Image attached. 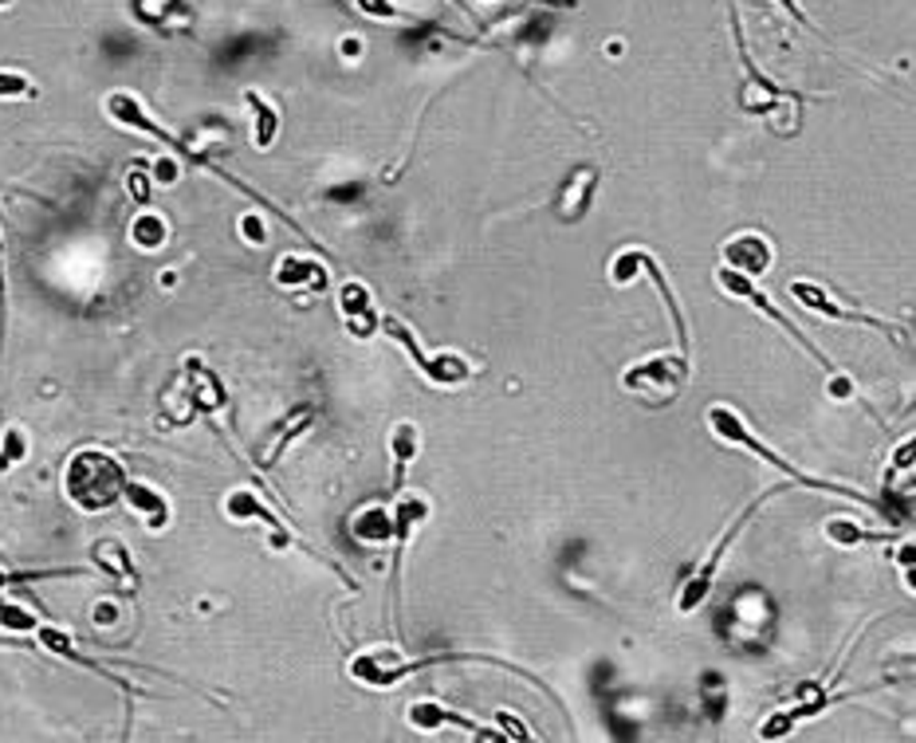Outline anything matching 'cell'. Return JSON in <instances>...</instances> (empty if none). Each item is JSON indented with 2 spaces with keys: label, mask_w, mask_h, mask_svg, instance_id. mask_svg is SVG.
Masks as SVG:
<instances>
[{
  "label": "cell",
  "mask_w": 916,
  "mask_h": 743,
  "mask_svg": "<svg viewBox=\"0 0 916 743\" xmlns=\"http://www.w3.org/2000/svg\"><path fill=\"white\" fill-rule=\"evenodd\" d=\"M103 106H107V114H111V123L126 126V131L150 134V138H158V142H166V146H169V150H174V158H178L181 166H197V170L216 173V178L225 181V185L241 189L244 198H253L256 205H264V209H268V213H276V217H280L283 225H288V228H295V233H300L303 240H308V245L319 252V245H315V240H311V236H308V228H300V225H295V221H291L288 213H283V209H276L268 198H260V193H256V189L248 185V181H241V178H233V173H228V170H221V166H216V161L209 158L205 150H193L189 142L174 138V134H169L166 126H158V123H154L150 114H146V106H142V99H138V94H131V91H111V94H107V103H103Z\"/></svg>",
  "instance_id": "obj_1"
},
{
  "label": "cell",
  "mask_w": 916,
  "mask_h": 743,
  "mask_svg": "<svg viewBox=\"0 0 916 743\" xmlns=\"http://www.w3.org/2000/svg\"><path fill=\"white\" fill-rule=\"evenodd\" d=\"M708 429L716 437H720L724 444H736V449H748L751 457H759V461H767L775 472H783L786 481L795 484V488H814V492H830V496H846V499H853V504H865V508H873V511H885V504L881 499H873V496H865V492H853V488H846V484H834V481H818V476H806L798 464H791L786 457H779L771 444H763L756 434H751L748 425H744V417L736 414V409H728V405H712L708 409Z\"/></svg>",
  "instance_id": "obj_2"
},
{
  "label": "cell",
  "mask_w": 916,
  "mask_h": 743,
  "mask_svg": "<svg viewBox=\"0 0 916 743\" xmlns=\"http://www.w3.org/2000/svg\"><path fill=\"white\" fill-rule=\"evenodd\" d=\"M126 481H131V476H126L122 461L107 449H79L64 469L67 499H71L79 511H87V516L111 511L122 499Z\"/></svg>",
  "instance_id": "obj_3"
},
{
  "label": "cell",
  "mask_w": 916,
  "mask_h": 743,
  "mask_svg": "<svg viewBox=\"0 0 916 743\" xmlns=\"http://www.w3.org/2000/svg\"><path fill=\"white\" fill-rule=\"evenodd\" d=\"M786 488H795V484L786 481V484H779V488H771V492H763V496H756L748 504V508L739 511L736 519H731L728 527H724V536L716 539V543H712V551H708V559H704L701 566H696V574H692L689 583L681 586V598H677V610L681 613H696L704 606V598H708V590H712V583H716V571H720V563H724V555H728V547L736 543L739 536H744V527L751 524V519H756V511L763 508L767 499L771 496H779V492H786Z\"/></svg>",
  "instance_id": "obj_4"
},
{
  "label": "cell",
  "mask_w": 916,
  "mask_h": 743,
  "mask_svg": "<svg viewBox=\"0 0 916 743\" xmlns=\"http://www.w3.org/2000/svg\"><path fill=\"white\" fill-rule=\"evenodd\" d=\"M689 382V350H677V354H654L646 362H634V367L622 374V390L637 394L649 405H664L673 402L677 394Z\"/></svg>",
  "instance_id": "obj_5"
},
{
  "label": "cell",
  "mask_w": 916,
  "mask_h": 743,
  "mask_svg": "<svg viewBox=\"0 0 916 743\" xmlns=\"http://www.w3.org/2000/svg\"><path fill=\"white\" fill-rule=\"evenodd\" d=\"M716 283H720V288H724V292L731 295V300H744V303H751V307H756L759 315H767V319H771V323H779V327H783L786 335H791V339H795L798 347H803L806 354H811L814 362H818V367H823V370H834V362H830V358H826L823 350H818V347H814L811 339H806V335H803V327H798V323H791V319H786L783 311H779L775 303H771V300H767L763 292H759V288H756V280H748V275L731 272V268H720V272H716Z\"/></svg>",
  "instance_id": "obj_6"
},
{
  "label": "cell",
  "mask_w": 916,
  "mask_h": 743,
  "mask_svg": "<svg viewBox=\"0 0 916 743\" xmlns=\"http://www.w3.org/2000/svg\"><path fill=\"white\" fill-rule=\"evenodd\" d=\"M786 292L795 295L798 303H803L806 311H814V315H826V319H838V323H861V327H873L881 330V335H889V339H897L901 330L893 327V323L878 319V315H865V311L850 307V303H841L834 292H826V288H818V283L811 280H795Z\"/></svg>",
  "instance_id": "obj_7"
},
{
  "label": "cell",
  "mask_w": 916,
  "mask_h": 743,
  "mask_svg": "<svg viewBox=\"0 0 916 743\" xmlns=\"http://www.w3.org/2000/svg\"><path fill=\"white\" fill-rule=\"evenodd\" d=\"M720 260H724V268H731V272L748 275V280H759V275L771 272L775 248H771V240L759 233H739V236H731V240H724Z\"/></svg>",
  "instance_id": "obj_8"
},
{
  "label": "cell",
  "mask_w": 916,
  "mask_h": 743,
  "mask_svg": "<svg viewBox=\"0 0 916 743\" xmlns=\"http://www.w3.org/2000/svg\"><path fill=\"white\" fill-rule=\"evenodd\" d=\"M338 315H343L346 330H350L355 339H375L378 323H382V315H378V307H375V295H370V288L358 280H346L343 288H338Z\"/></svg>",
  "instance_id": "obj_9"
},
{
  "label": "cell",
  "mask_w": 916,
  "mask_h": 743,
  "mask_svg": "<svg viewBox=\"0 0 916 743\" xmlns=\"http://www.w3.org/2000/svg\"><path fill=\"white\" fill-rule=\"evenodd\" d=\"M390 516H393V551H398V559H393V583H398V574H402V551H405V543L413 539V531L429 519V499L402 488L398 496H393Z\"/></svg>",
  "instance_id": "obj_10"
},
{
  "label": "cell",
  "mask_w": 916,
  "mask_h": 743,
  "mask_svg": "<svg viewBox=\"0 0 916 743\" xmlns=\"http://www.w3.org/2000/svg\"><path fill=\"white\" fill-rule=\"evenodd\" d=\"M271 283L283 288V292H315L319 295L331 288V275H327V263L323 260H311V256H280L276 272H271Z\"/></svg>",
  "instance_id": "obj_11"
},
{
  "label": "cell",
  "mask_w": 916,
  "mask_h": 743,
  "mask_svg": "<svg viewBox=\"0 0 916 743\" xmlns=\"http://www.w3.org/2000/svg\"><path fill=\"white\" fill-rule=\"evenodd\" d=\"M405 720H410L417 732H437V728H465V732H472L477 740H507L504 732H488L484 724H477V720H468V716L453 712V708H445L440 700H417V705L405 712Z\"/></svg>",
  "instance_id": "obj_12"
},
{
  "label": "cell",
  "mask_w": 916,
  "mask_h": 743,
  "mask_svg": "<svg viewBox=\"0 0 916 743\" xmlns=\"http://www.w3.org/2000/svg\"><path fill=\"white\" fill-rule=\"evenodd\" d=\"M189 386H186V414L189 421H193V414H216V409H225L228 405V390L221 386V378L213 374V370L205 367V362H197V358H189Z\"/></svg>",
  "instance_id": "obj_13"
},
{
  "label": "cell",
  "mask_w": 916,
  "mask_h": 743,
  "mask_svg": "<svg viewBox=\"0 0 916 743\" xmlns=\"http://www.w3.org/2000/svg\"><path fill=\"white\" fill-rule=\"evenodd\" d=\"M225 511H228V519H236V524H244V519H260V524L271 531V547H276V551L291 547V531L283 527V519L271 516L268 504H264L256 492H248V488L228 492V496H225Z\"/></svg>",
  "instance_id": "obj_14"
},
{
  "label": "cell",
  "mask_w": 916,
  "mask_h": 743,
  "mask_svg": "<svg viewBox=\"0 0 916 743\" xmlns=\"http://www.w3.org/2000/svg\"><path fill=\"white\" fill-rule=\"evenodd\" d=\"M91 563L99 566L103 574H111L114 583H119V590L134 594L138 590V566H134L131 551H126V543L114 536H103L91 543Z\"/></svg>",
  "instance_id": "obj_15"
},
{
  "label": "cell",
  "mask_w": 916,
  "mask_h": 743,
  "mask_svg": "<svg viewBox=\"0 0 916 743\" xmlns=\"http://www.w3.org/2000/svg\"><path fill=\"white\" fill-rule=\"evenodd\" d=\"M594 189H599V166H579V170L567 178V185H562L559 198H555V213H559L562 225H574V221L587 213Z\"/></svg>",
  "instance_id": "obj_16"
},
{
  "label": "cell",
  "mask_w": 916,
  "mask_h": 743,
  "mask_svg": "<svg viewBox=\"0 0 916 743\" xmlns=\"http://www.w3.org/2000/svg\"><path fill=\"white\" fill-rule=\"evenodd\" d=\"M40 638V645H44L47 653H56V657H64V661H71V665H79V668H91V673H99V677H107L111 680V685H119V688H126V693H131V685H126V680L122 677H114L111 668H103L99 665V661H91L87 657V653H79L76 650V641H71V633H64V630H56V626H36V630H32Z\"/></svg>",
  "instance_id": "obj_17"
},
{
  "label": "cell",
  "mask_w": 916,
  "mask_h": 743,
  "mask_svg": "<svg viewBox=\"0 0 916 743\" xmlns=\"http://www.w3.org/2000/svg\"><path fill=\"white\" fill-rule=\"evenodd\" d=\"M122 499L131 504V511L142 519V524L150 527V531H161V527H169V499L161 496L158 488H150V484H142V481H126V488H122Z\"/></svg>",
  "instance_id": "obj_18"
},
{
  "label": "cell",
  "mask_w": 916,
  "mask_h": 743,
  "mask_svg": "<svg viewBox=\"0 0 916 743\" xmlns=\"http://www.w3.org/2000/svg\"><path fill=\"white\" fill-rule=\"evenodd\" d=\"M421 374H425V382L437 390H453V386H465L468 378H472V367L465 362V354H457V350H437V354H425V362H421Z\"/></svg>",
  "instance_id": "obj_19"
},
{
  "label": "cell",
  "mask_w": 916,
  "mask_h": 743,
  "mask_svg": "<svg viewBox=\"0 0 916 743\" xmlns=\"http://www.w3.org/2000/svg\"><path fill=\"white\" fill-rule=\"evenodd\" d=\"M421 452V434L413 421H398L390 429V457H393V492L405 488V472H410L413 457Z\"/></svg>",
  "instance_id": "obj_20"
},
{
  "label": "cell",
  "mask_w": 916,
  "mask_h": 743,
  "mask_svg": "<svg viewBox=\"0 0 916 743\" xmlns=\"http://www.w3.org/2000/svg\"><path fill=\"white\" fill-rule=\"evenodd\" d=\"M350 536H355L358 543H366V547H390L393 543V516H390V508H382V504H370V508H362L355 519H350Z\"/></svg>",
  "instance_id": "obj_21"
},
{
  "label": "cell",
  "mask_w": 916,
  "mask_h": 743,
  "mask_svg": "<svg viewBox=\"0 0 916 743\" xmlns=\"http://www.w3.org/2000/svg\"><path fill=\"white\" fill-rule=\"evenodd\" d=\"M244 103L253 111V142L256 150H271L276 146V134H280V111L264 99L260 91H244Z\"/></svg>",
  "instance_id": "obj_22"
},
{
  "label": "cell",
  "mask_w": 916,
  "mask_h": 743,
  "mask_svg": "<svg viewBox=\"0 0 916 743\" xmlns=\"http://www.w3.org/2000/svg\"><path fill=\"white\" fill-rule=\"evenodd\" d=\"M308 429H311V405H300V409H295V414H291L288 421H283L280 429H276V437H271L268 452L260 457V469H276V464H280V457L288 452V444L295 441L300 434H308Z\"/></svg>",
  "instance_id": "obj_23"
},
{
  "label": "cell",
  "mask_w": 916,
  "mask_h": 743,
  "mask_svg": "<svg viewBox=\"0 0 916 743\" xmlns=\"http://www.w3.org/2000/svg\"><path fill=\"white\" fill-rule=\"evenodd\" d=\"M169 240V225L161 213H138V217L131 221V245L138 248V252H158L161 245Z\"/></svg>",
  "instance_id": "obj_24"
},
{
  "label": "cell",
  "mask_w": 916,
  "mask_h": 743,
  "mask_svg": "<svg viewBox=\"0 0 916 743\" xmlns=\"http://www.w3.org/2000/svg\"><path fill=\"white\" fill-rule=\"evenodd\" d=\"M36 626H40V618L29 610V606H20V603H12V598H4V594H0V630L32 633Z\"/></svg>",
  "instance_id": "obj_25"
},
{
  "label": "cell",
  "mask_w": 916,
  "mask_h": 743,
  "mask_svg": "<svg viewBox=\"0 0 916 743\" xmlns=\"http://www.w3.org/2000/svg\"><path fill=\"white\" fill-rule=\"evenodd\" d=\"M24 457H29V437H24L20 425H9L4 437H0V476H4L9 469H16Z\"/></svg>",
  "instance_id": "obj_26"
},
{
  "label": "cell",
  "mask_w": 916,
  "mask_h": 743,
  "mask_svg": "<svg viewBox=\"0 0 916 743\" xmlns=\"http://www.w3.org/2000/svg\"><path fill=\"white\" fill-rule=\"evenodd\" d=\"M641 256H646V248H622V252L610 260V283H617V288L634 283L637 275H641Z\"/></svg>",
  "instance_id": "obj_27"
},
{
  "label": "cell",
  "mask_w": 916,
  "mask_h": 743,
  "mask_svg": "<svg viewBox=\"0 0 916 743\" xmlns=\"http://www.w3.org/2000/svg\"><path fill=\"white\" fill-rule=\"evenodd\" d=\"M79 566H64V571H0V590L9 586H32L40 578H79Z\"/></svg>",
  "instance_id": "obj_28"
},
{
  "label": "cell",
  "mask_w": 916,
  "mask_h": 743,
  "mask_svg": "<svg viewBox=\"0 0 916 743\" xmlns=\"http://www.w3.org/2000/svg\"><path fill=\"white\" fill-rule=\"evenodd\" d=\"M826 536H830L838 547H858V543H865V539H873L870 531H861L853 519H830V524H826Z\"/></svg>",
  "instance_id": "obj_29"
},
{
  "label": "cell",
  "mask_w": 916,
  "mask_h": 743,
  "mask_svg": "<svg viewBox=\"0 0 916 743\" xmlns=\"http://www.w3.org/2000/svg\"><path fill=\"white\" fill-rule=\"evenodd\" d=\"M36 94L32 79H24L20 71H0V99H29Z\"/></svg>",
  "instance_id": "obj_30"
},
{
  "label": "cell",
  "mask_w": 916,
  "mask_h": 743,
  "mask_svg": "<svg viewBox=\"0 0 916 743\" xmlns=\"http://www.w3.org/2000/svg\"><path fill=\"white\" fill-rule=\"evenodd\" d=\"M241 236L248 240V245H268V221L260 217V213H244L241 217Z\"/></svg>",
  "instance_id": "obj_31"
},
{
  "label": "cell",
  "mask_w": 916,
  "mask_h": 743,
  "mask_svg": "<svg viewBox=\"0 0 916 743\" xmlns=\"http://www.w3.org/2000/svg\"><path fill=\"white\" fill-rule=\"evenodd\" d=\"M350 4L375 20H402V9H398L393 0H350Z\"/></svg>",
  "instance_id": "obj_32"
},
{
  "label": "cell",
  "mask_w": 916,
  "mask_h": 743,
  "mask_svg": "<svg viewBox=\"0 0 916 743\" xmlns=\"http://www.w3.org/2000/svg\"><path fill=\"white\" fill-rule=\"evenodd\" d=\"M4 330H9V283H4V236H0V354H4Z\"/></svg>",
  "instance_id": "obj_33"
},
{
  "label": "cell",
  "mask_w": 916,
  "mask_h": 743,
  "mask_svg": "<svg viewBox=\"0 0 916 743\" xmlns=\"http://www.w3.org/2000/svg\"><path fill=\"white\" fill-rule=\"evenodd\" d=\"M150 178L158 181V185H178V181H181V161L178 158H158V161H154Z\"/></svg>",
  "instance_id": "obj_34"
},
{
  "label": "cell",
  "mask_w": 916,
  "mask_h": 743,
  "mask_svg": "<svg viewBox=\"0 0 916 743\" xmlns=\"http://www.w3.org/2000/svg\"><path fill=\"white\" fill-rule=\"evenodd\" d=\"M150 181L154 178L146 170H131V173H126V189H131V198L146 205V201H150Z\"/></svg>",
  "instance_id": "obj_35"
},
{
  "label": "cell",
  "mask_w": 916,
  "mask_h": 743,
  "mask_svg": "<svg viewBox=\"0 0 916 743\" xmlns=\"http://www.w3.org/2000/svg\"><path fill=\"white\" fill-rule=\"evenodd\" d=\"M826 374H830V397H853V378L850 374H841L838 367L826 370Z\"/></svg>",
  "instance_id": "obj_36"
},
{
  "label": "cell",
  "mask_w": 916,
  "mask_h": 743,
  "mask_svg": "<svg viewBox=\"0 0 916 743\" xmlns=\"http://www.w3.org/2000/svg\"><path fill=\"white\" fill-rule=\"evenodd\" d=\"M496 720H500V728H504V735H507V740H527V735H532V732H527V724H524V720H515V716L500 712Z\"/></svg>",
  "instance_id": "obj_37"
},
{
  "label": "cell",
  "mask_w": 916,
  "mask_h": 743,
  "mask_svg": "<svg viewBox=\"0 0 916 743\" xmlns=\"http://www.w3.org/2000/svg\"><path fill=\"white\" fill-rule=\"evenodd\" d=\"M362 198V185L358 181H350V185H343V189H331L327 193V201H358Z\"/></svg>",
  "instance_id": "obj_38"
},
{
  "label": "cell",
  "mask_w": 916,
  "mask_h": 743,
  "mask_svg": "<svg viewBox=\"0 0 916 743\" xmlns=\"http://www.w3.org/2000/svg\"><path fill=\"white\" fill-rule=\"evenodd\" d=\"M114 618H119L114 603H99V606H94V626H111Z\"/></svg>",
  "instance_id": "obj_39"
},
{
  "label": "cell",
  "mask_w": 916,
  "mask_h": 743,
  "mask_svg": "<svg viewBox=\"0 0 916 743\" xmlns=\"http://www.w3.org/2000/svg\"><path fill=\"white\" fill-rule=\"evenodd\" d=\"M775 4H779V9H786V12H791V16H795L798 24H806V29H811V20H806V12L798 9V0H775Z\"/></svg>",
  "instance_id": "obj_40"
},
{
  "label": "cell",
  "mask_w": 916,
  "mask_h": 743,
  "mask_svg": "<svg viewBox=\"0 0 916 743\" xmlns=\"http://www.w3.org/2000/svg\"><path fill=\"white\" fill-rule=\"evenodd\" d=\"M897 464H901V469H913V437H905V444H901Z\"/></svg>",
  "instance_id": "obj_41"
},
{
  "label": "cell",
  "mask_w": 916,
  "mask_h": 743,
  "mask_svg": "<svg viewBox=\"0 0 916 743\" xmlns=\"http://www.w3.org/2000/svg\"><path fill=\"white\" fill-rule=\"evenodd\" d=\"M343 56H346V59H355V56H362V40H355V36H346V40H343Z\"/></svg>",
  "instance_id": "obj_42"
},
{
  "label": "cell",
  "mask_w": 916,
  "mask_h": 743,
  "mask_svg": "<svg viewBox=\"0 0 916 743\" xmlns=\"http://www.w3.org/2000/svg\"><path fill=\"white\" fill-rule=\"evenodd\" d=\"M0 650H32V641H16V638H0Z\"/></svg>",
  "instance_id": "obj_43"
},
{
  "label": "cell",
  "mask_w": 916,
  "mask_h": 743,
  "mask_svg": "<svg viewBox=\"0 0 916 743\" xmlns=\"http://www.w3.org/2000/svg\"><path fill=\"white\" fill-rule=\"evenodd\" d=\"M453 9H460V12H472V9H468V4H465V0H453Z\"/></svg>",
  "instance_id": "obj_44"
},
{
  "label": "cell",
  "mask_w": 916,
  "mask_h": 743,
  "mask_svg": "<svg viewBox=\"0 0 916 743\" xmlns=\"http://www.w3.org/2000/svg\"><path fill=\"white\" fill-rule=\"evenodd\" d=\"M0 4H9V0H0Z\"/></svg>",
  "instance_id": "obj_45"
}]
</instances>
